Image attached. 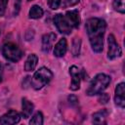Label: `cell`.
I'll return each instance as SVG.
<instances>
[{"instance_id":"cell-1","label":"cell","mask_w":125,"mask_h":125,"mask_svg":"<svg viewBox=\"0 0 125 125\" xmlns=\"http://www.w3.org/2000/svg\"><path fill=\"white\" fill-rule=\"evenodd\" d=\"M86 31L93 51L100 53L104 47V35L106 28V22L99 18H92L86 21Z\"/></svg>"},{"instance_id":"cell-2","label":"cell","mask_w":125,"mask_h":125,"mask_svg":"<svg viewBox=\"0 0 125 125\" xmlns=\"http://www.w3.org/2000/svg\"><path fill=\"white\" fill-rule=\"evenodd\" d=\"M110 83V77L104 73H99L97 74L94 79L91 81L86 94L88 96H94L97 94L102 93Z\"/></svg>"},{"instance_id":"cell-3","label":"cell","mask_w":125,"mask_h":125,"mask_svg":"<svg viewBox=\"0 0 125 125\" xmlns=\"http://www.w3.org/2000/svg\"><path fill=\"white\" fill-rule=\"evenodd\" d=\"M53 73L50 69H48L47 67H40L32 76L30 84L35 90H39L43 88L46 84H48L51 81Z\"/></svg>"},{"instance_id":"cell-4","label":"cell","mask_w":125,"mask_h":125,"mask_svg":"<svg viewBox=\"0 0 125 125\" xmlns=\"http://www.w3.org/2000/svg\"><path fill=\"white\" fill-rule=\"evenodd\" d=\"M2 55L10 62H19L22 57V51L14 43H6L2 47Z\"/></svg>"},{"instance_id":"cell-5","label":"cell","mask_w":125,"mask_h":125,"mask_svg":"<svg viewBox=\"0 0 125 125\" xmlns=\"http://www.w3.org/2000/svg\"><path fill=\"white\" fill-rule=\"evenodd\" d=\"M54 23L57 26L58 30L61 33L63 34H70L71 32V25L69 24V22L67 21L66 18L64 16H62V14H57L54 17Z\"/></svg>"},{"instance_id":"cell-6","label":"cell","mask_w":125,"mask_h":125,"mask_svg":"<svg viewBox=\"0 0 125 125\" xmlns=\"http://www.w3.org/2000/svg\"><path fill=\"white\" fill-rule=\"evenodd\" d=\"M107 44H108L107 58L109 60H113V59H116V58L120 57V55H121V48L117 44V42L115 40V37L112 34H109L108 35Z\"/></svg>"},{"instance_id":"cell-7","label":"cell","mask_w":125,"mask_h":125,"mask_svg":"<svg viewBox=\"0 0 125 125\" xmlns=\"http://www.w3.org/2000/svg\"><path fill=\"white\" fill-rule=\"evenodd\" d=\"M20 120H21V114L14 109H10L7 113H5L0 117V124L12 125L18 123Z\"/></svg>"},{"instance_id":"cell-8","label":"cell","mask_w":125,"mask_h":125,"mask_svg":"<svg viewBox=\"0 0 125 125\" xmlns=\"http://www.w3.org/2000/svg\"><path fill=\"white\" fill-rule=\"evenodd\" d=\"M69 73L71 76V84H70L69 88L72 91H76L80 88V78H81L80 70H78L77 66L72 65L69 68Z\"/></svg>"},{"instance_id":"cell-9","label":"cell","mask_w":125,"mask_h":125,"mask_svg":"<svg viewBox=\"0 0 125 125\" xmlns=\"http://www.w3.org/2000/svg\"><path fill=\"white\" fill-rule=\"evenodd\" d=\"M114 102L120 107L125 106V84L123 82L119 83L115 88Z\"/></svg>"},{"instance_id":"cell-10","label":"cell","mask_w":125,"mask_h":125,"mask_svg":"<svg viewBox=\"0 0 125 125\" xmlns=\"http://www.w3.org/2000/svg\"><path fill=\"white\" fill-rule=\"evenodd\" d=\"M65 18L67 20V21L69 22V24L71 25V27H75L77 28L80 24V17H79V13L77 10H71V11H67L65 14Z\"/></svg>"},{"instance_id":"cell-11","label":"cell","mask_w":125,"mask_h":125,"mask_svg":"<svg viewBox=\"0 0 125 125\" xmlns=\"http://www.w3.org/2000/svg\"><path fill=\"white\" fill-rule=\"evenodd\" d=\"M56 34L55 33H47L42 37V50L45 53H48L52 47H53V43L55 42L56 39Z\"/></svg>"},{"instance_id":"cell-12","label":"cell","mask_w":125,"mask_h":125,"mask_svg":"<svg viewBox=\"0 0 125 125\" xmlns=\"http://www.w3.org/2000/svg\"><path fill=\"white\" fill-rule=\"evenodd\" d=\"M67 50V42L65 40V38H62L59 40V42L55 45L54 48V55L58 58L60 57H63L66 53Z\"/></svg>"},{"instance_id":"cell-13","label":"cell","mask_w":125,"mask_h":125,"mask_svg":"<svg viewBox=\"0 0 125 125\" xmlns=\"http://www.w3.org/2000/svg\"><path fill=\"white\" fill-rule=\"evenodd\" d=\"M21 107H22V112H21V115L23 118H28L32 111H33V108H34V105L33 104L28 101L26 98H23L21 100Z\"/></svg>"},{"instance_id":"cell-14","label":"cell","mask_w":125,"mask_h":125,"mask_svg":"<svg viewBox=\"0 0 125 125\" xmlns=\"http://www.w3.org/2000/svg\"><path fill=\"white\" fill-rule=\"evenodd\" d=\"M107 115H108V111L105 108L101 109V110H99V111H97L93 114L92 121L95 124H104L106 122L105 120H106Z\"/></svg>"},{"instance_id":"cell-15","label":"cell","mask_w":125,"mask_h":125,"mask_svg":"<svg viewBox=\"0 0 125 125\" xmlns=\"http://www.w3.org/2000/svg\"><path fill=\"white\" fill-rule=\"evenodd\" d=\"M37 62H38V58L35 54H30L26 61H25V63H24V69L26 71H32L34 70V68L36 67L37 65Z\"/></svg>"},{"instance_id":"cell-16","label":"cell","mask_w":125,"mask_h":125,"mask_svg":"<svg viewBox=\"0 0 125 125\" xmlns=\"http://www.w3.org/2000/svg\"><path fill=\"white\" fill-rule=\"evenodd\" d=\"M43 16V10L40 6L34 5L29 10V18L31 19H39Z\"/></svg>"},{"instance_id":"cell-17","label":"cell","mask_w":125,"mask_h":125,"mask_svg":"<svg viewBox=\"0 0 125 125\" xmlns=\"http://www.w3.org/2000/svg\"><path fill=\"white\" fill-rule=\"evenodd\" d=\"M112 6L115 11L124 14L125 12V0H114L112 3Z\"/></svg>"},{"instance_id":"cell-18","label":"cell","mask_w":125,"mask_h":125,"mask_svg":"<svg viewBox=\"0 0 125 125\" xmlns=\"http://www.w3.org/2000/svg\"><path fill=\"white\" fill-rule=\"evenodd\" d=\"M80 44H81V41H80L79 38H74L73 39L71 52H72V54H73L74 57H76V56L79 55V52H80Z\"/></svg>"},{"instance_id":"cell-19","label":"cell","mask_w":125,"mask_h":125,"mask_svg":"<svg viewBox=\"0 0 125 125\" xmlns=\"http://www.w3.org/2000/svg\"><path fill=\"white\" fill-rule=\"evenodd\" d=\"M30 124H35V125H42L43 124V115L40 111L36 112L33 117L31 118V120L29 121Z\"/></svg>"},{"instance_id":"cell-20","label":"cell","mask_w":125,"mask_h":125,"mask_svg":"<svg viewBox=\"0 0 125 125\" xmlns=\"http://www.w3.org/2000/svg\"><path fill=\"white\" fill-rule=\"evenodd\" d=\"M108 101H109V96H108V94H106V93H100V96H99V103H100V104H106Z\"/></svg>"},{"instance_id":"cell-21","label":"cell","mask_w":125,"mask_h":125,"mask_svg":"<svg viewBox=\"0 0 125 125\" xmlns=\"http://www.w3.org/2000/svg\"><path fill=\"white\" fill-rule=\"evenodd\" d=\"M48 1V5L51 9L53 10H56L60 7L61 5V0H47Z\"/></svg>"},{"instance_id":"cell-22","label":"cell","mask_w":125,"mask_h":125,"mask_svg":"<svg viewBox=\"0 0 125 125\" xmlns=\"http://www.w3.org/2000/svg\"><path fill=\"white\" fill-rule=\"evenodd\" d=\"M9 0H0V17L4 16L5 11H6V7L8 4Z\"/></svg>"},{"instance_id":"cell-23","label":"cell","mask_w":125,"mask_h":125,"mask_svg":"<svg viewBox=\"0 0 125 125\" xmlns=\"http://www.w3.org/2000/svg\"><path fill=\"white\" fill-rule=\"evenodd\" d=\"M68 102L71 105L75 106V105L78 104V98L74 95H70V96H68Z\"/></svg>"},{"instance_id":"cell-24","label":"cell","mask_w":125,"mask_h":125,"mask_svg":"<svg viewBox=\"0 0 125 125\" xmlns=\"http://www.w3.org/2000/svg\"><path fill=\"white\" fill-rule=\"evenodd\" d=\"M79 1L80 0H64L63 7H71V6H74V5L78 4Z\"/></svg>"},{"instance_id":"cell-25","label":"cell","mask_w":125,"mask_h":125,"mask_svg":"<svg viewBox=\"0 0 125 125\" xmlns=\"http://www.w3.org/2000/svg\"><path fill=\"white\" fill-rule=\"evenodd\" d=\"M21 0H16L15 1V15H18L20 8H21Z\"/></svg>"},{"instance_id":"cell-26","label":"cell","mask_w":125,"mask_h":125,"mask_svg":"<svg viewBox=\"0 0 125 125\" xmlns=\"http://www.w3.org/2000/svg\"><path fill=\"white\" fill-rule=\"evenodd\" d=\"M2 70H3V66L2 64H0V83L2 81Z\"/></svg>"},{"instance_id":"cell-27","label":"cell","mask_w":125,"mask_h":125,"mask_svg":"<svg viewBox=\"0 0 125 125\" xmlns=\"http://www.w3.org/2000/svg\"><path fill=\"white\" fill-rule=\"evenodd\" d=\"M27 1H32V0H27Z\"/></svg>"}]
</instances>
